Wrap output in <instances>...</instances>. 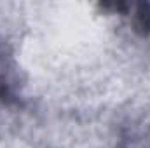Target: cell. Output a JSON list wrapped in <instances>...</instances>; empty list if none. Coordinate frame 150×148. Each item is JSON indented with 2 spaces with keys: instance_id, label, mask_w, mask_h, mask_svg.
<instances>
[{
  "instance_id": "6da1fadb",
  "label": "cell",
  "mask_w": 150,
  "mask_h": 148,
  "mask_svg": "<svg viewBox=\"0 0 150 148\" xmlns=\"http://www.w3.org/2000/svg\"><path fill=\"white\" fill-rule=\"evenodd\" d=\"M18 77L16 65L5 44L0 42V105L9 103L16 98Z\"/></svg>"
}]
</instances>
